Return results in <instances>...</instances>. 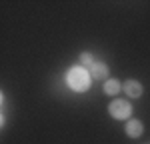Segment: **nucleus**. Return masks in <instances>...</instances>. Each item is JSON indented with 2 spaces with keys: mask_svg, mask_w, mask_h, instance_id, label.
<instances>
[{
  "mask_svg": "<svg viewBox=\"0 0 150 144\" xmlns=\"http://www.w3.org/2000/svg\"><path fill=\"white\" fill-rule=\"evenodd\" d=\"M122 88H124V92H126L130 98H138V96H142V84H140L138 80H126Z\"/></svg>",
  "mask_w": 150,
  "mask_h": 144,
  "instance_id": "obj_3",
  "label": "nucleus"
},
{
  "mask_svg": "<svg viewBox=\"0 0 150 144\" xmlns=\"http://www.w3.org/2000/svg\"><path fill=\"white\" fill-rule=\"evenodd\" d=\"M94 64V58L90 52H84V54H80V66H84V68H90Z\"/></svg>",
  "mask_w": 150,
  "mask_h": 144,
  "instance_id": "obj_7",
  "label": "nucleus"
},
{
  "mask_svg": "<svg viewBox=\"0 0 150 144\" xmlns=\"http://www.w3.org/2000/svg\"><path fill=\"white\" fill-rule=\"evenodd\" d=\"M88 70H90V76L96 78V80H104V78L108 76V66H106L104 62H94Z\"/></svg>",
  "mask_w": 150,
  "mask_h": 144,
  "instance_id": "obj_4",
  "label": "nucleus"
},
{
  "mask_svg": "<svg viewBox=\"0 0 150 144\" xmlns=\"http://www.w3.org/2000/svg\"><path fill=\"white\" fill-rule=\"evenodd\" d=\"M108 112L116 120H126L132 114V106L128 104L126 100H114L112 104H108Z\"/></svg>",
  "mask_w": 150,
  "mask_h": 144,
  "instance_id": "obj_2",
  "label": "nucleus"
},
{
  "mask_svg": "<svg viewBox=\"0 0 150 144\" xmlns=\"http://www.w3.org/2000/svg\"><path fill=\"white\" fill-rule=\"evenodd\" d=\"M90 80H92L90 70L84 66H72L66 74V84L74 92H86L90 88Z\"/></svg>",
  "mask_w": 150,
  "mask_h": 144,
  "instance_id": "obj_1",
  "label": "nucleus"
},
{
  "mask_svg": "<svg viewBox=\"0 0 150 144\" xmlns=\"http://www.w3.org/2000/svg\"><path fill=\"white\" fill-rule=\"evenodd\" d=\"M104 92L108 96L116 94V92H120V82L116 80V78H110V80H106V84H104Z\"/></svg>",
  "mask_w": 150,
  "mask_h": 144,
  "instance_id": "obj_6",
  "label": "nucleus"
},
{
  "mask_svg": "<svg viewBox=\"0 0 150 144\" xmlns=\"http://www.w3.org/2000/svg\"><path fill=\"white\" fill-rule=\"evenodd\" d=\"M126 134L130 138H138L142 134V122L140 120H128L126 122Z\"/></svg>",
  "mask_w": 150,
  "mask_h": 144,
  "instance_id": "obj_5",
  "label": "nucleus"
}]
</instances>
